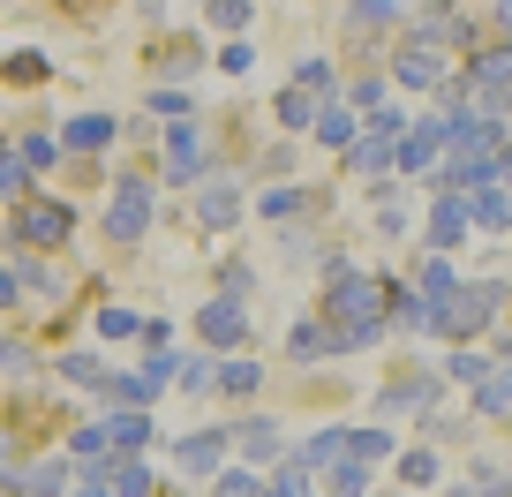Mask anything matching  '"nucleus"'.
Here are the masks:
<instances>
[{
	"mask_svg": "<svg viewBox=\"0 0 512 497\" xmlns=\"http://www.w3.org/2000/svg\"><path fill=\"white\" fill-rule=\"evenodd\" d=\"M324 324L339 332V347H369V339H384V279H369V272H332Z\"/></svg>",
	"mask_w": 512,
	"mask_h": 497,
	"instance_id": "nucleus-1",
	"label": "nucleus"
},
{
	"mask_svg": "<svg viewBox=\"0 0 512 497\" xmlns=\"http://www.w3.org/2000/svg\"><path fill=\"white\" fill-rule=\"evenodd\" d=\"M497 309H505V287H497V279H482V287H452L445 302H430V332H437V339H460V347H467V339H475Z\"/></svg>",
	"mask_w": 512,
	"mask_h": 497,
	"instance_id": "nucleus-2",
	"label": "nucleus"
},
{
	"mask_svg": "<svg viewBox=\"0 0 512 497\" xmlns=\"http://www.w3.org/2000/svg\"><path fill=\"white\" fill-rule=\"evenodd\" d=\"M68 234H76V204L68 196H23L16 204V219H8V241L16 249H68Z\"/></svg>",
	"mask_w": 512,
	"mask_h": 497,
	"instance_id": "nucleus-3",
	"label": "nucleus"
},
{
	"mask_svg": "<svg viewBox=\"0 0 512 497\" xmlns=\"http://www.w3.org/2000/svg\"><path fill=\"white\" fill-rule=\"evenodd\" d=\"M189 189H196V226H211V234H226V226L241 219V204H249L234 174H196Z\"/></svg>",
	"mask_w": 512,
	"mask_h": 497,
	"instance_id": "nucleus-4",
	"label": "nucleus"
},
{
	"mask_svg": "<svg viewBox=\"0 0 512 497\" xmlns=\"http://www.w3.org/2000/svg\"><path fill=\"white\" fill-rule=\"evenodd\" d=\"M144 226H151V189L144 181H113V204H106V234L121 241H144Z\"/></svg>",
	"mask_w": 512,
	"mask_h": 497,
	"instance_id": "nucleus-5",
	"label": "nucleus"
},
{
	"mask_svg": "<svg viewBox=\"0 0 512 497\" xmlns=\"http://www.w3.org/2000/svg\"><path fill=\"white\" fill-rule=\"evenodd\" d=\"M196 339H204V347H249V309L241 302H226V294H211L204 309H196Z\"/></svg>",
	"mask_w": 512,
	"mask_h": 497,
	"instance_id": "nucleus-6",
	"label": "nucleus"
},
{
	"mask_svg": "<svg viewBox=\"0 0 512 497\" xmlns=\"http://www.w3.org/2000/svg\"><path fill=\"white\" fill-rule=\"evenodd\" d=\"M392 76H400L407 91H445V46H430V38L407 31V46H400V61H392Z\"/></svg>",
	"mask_w": 512,
	"mask_h": 497,
	"instance_id": "nucleus-7",
	"label": "nucleus"
},
{
	"mask_svg": "<svg viewBox=\"0 0 512 497\" xmlns=\"http://www.w3.org/2000/svg\"><path fill=\"white\" fill-rule=\"evenodd\" d=\"M226 445H241V460H249V467H264V460H287V437H279V422H272V415H249V422H234V430H226Z\"/></svg>",
	"mask_w": 512,
	"mask_h": 497,
	"instance_id": "nucleus-8",
	"label": "nucleus"
},
{
	"mask_svg": "<svg viewBox=\"0 0 512 497\" xmlns=\"http://www.w3.org/2000/svg\"><path fill=\"white\" fill-rule=\"evenodd\" d=\"M445 144H452V121H437V113H430V121H422L415 136H400V151H392V166H407V174H422V166H437V159H445Z\"/></svg>",
	"mask_w": 512,
	"mask_h": 497,
	"instance_id": "nucleus-9",
	"label": "nucleus"
},
{
	"mask_svg": "<svg viewBox=\"0 0 512 497\" xmlns=\"http://www.w3.org/2000/svg\"><path fill=\"white\" fill-rule=\"evenodd\" d=\"M196 174H204V136H196V121L181 113V129H166V181L189 189Z\"/></svg>",
	"mask_w": 512,
	"mask_h": 497,
	"instance_id": "nucleus-10",
	"label": "nucleus"
},
{
	"mask_svg": "<svg viewBox=\"0 0 512 497\" xmlns=\"http://www.w3.org/2000/svg\"><path fill=\"white\" fill-rule=\"evenodd\" d=\"M467 241V204H460V189H437V204H430V257H445V249H460Z\"/></svg>",
	"mask_w": 512,
	"mask_h": 497,
	"instance_id": "nucleus-11",
	"label": "nucleus"
},
{
	"mask_svg": "<svg viewBox=\"0 0 512 497\" xmlns=\"http://www.w3.org/2000/svg\"><path fill=\"white\" fill-rule=\"evenodd\" d=\"M174 460H181V475L211 482V475H219V460H226V430H196V437H181Z\"/></svg>",
	"mask_w": 512,
	"mask_h": 497,
	"instance_id": "nucleus-12",
	"label": "nucleus"
},
{
	"mask_svg": "<svg viewBox=\"0 0 512 497\" xmlns=\"http://www.w3.org/2000/svg\"><path fill=\"white\" fill-rule=\"evenodd\" d=\"M287 354H294V362H324V354H347V347H339V332L324 317H302L287 332Z\"/></svg>",
	"mask_w": 512,
	"mask_h": 497,
	"instance_id": "nucleus-13",
	"label": "nucleus"
},
{
	"mask_svg": "<svg viewBox=\"0 0 512 497\" xmlns=\"http://www.w3.org/2000/svg\"><path fill=\"white\" fill-rule=\"evenodd\" d=\"M256 385H264V369H256L249 354H226V362H211V392H226V400H249Z\"/></svg>",
	"mask_w": 512,
	"mask_h": 497,
	"instance_id": "nucleus-14",
	"label": "nucleus"
},
{
	"mask_svg": "<svg viewBox=\"0 0 512 497\" xmlns=\"http://www.w3.org/2000/svg\"><path fill=\"white\" fill-rule=\"evenodd\" d=\"M309 136H317V144H332V151H347L354 136H362V129H354V106L324 98V106H317V121H309Z\"/></svg>",
	"mask_w": 512,
	"mask_h": 497,
	"instance_id": "nucleus-15",
	"label": "nucleus"
},
{
	"mask_svg": "<svg viewBox=\"0 0 512 497\" xmlns=\"http://www.w3.org/2000/svg\"><path fill=\"white\" fill-rule=\"evenodd\" d=\"M415 38H430V46H467V16L452 8V0H437L430 16L415 23Z\"/></svg>",
	"mask_w": 512,
	"mask_h": 497,
	"instance_id": "nucleus-16",
	"label": "nucleus"
},
{
	"mask_svg": "<svg viewBox=\"0 0 512 497\" xmlns=\"http://www.w3.org/2000/svg\"><path fill=\"white\" fill-rule=\"evenodd\" d=\"M113 136H121L113 113H76V121H68V151H106Z\"/></svg>",
	"mask_w": 512,
	"mask_h": 497,
	"instance_id": "nucleus-17",
	"label": "nucleus"
},
{
	"mask_svg": "<svg viewBox=\"0 0 512 497\" xmlns=\"http://www.w3.org/2000/svg\"><path fill=\"white\" fill-rule=\"evenodd\" d=\"M106 445L113 452H144L151 445V415H144V407H121V415L106 422Z\"/></svg>",
	"mask_w": 512,
	"mask_h": 497,
	"instance_id": "nucleus-18",
	"label": "nucleus"
},
{
	"mask_svg": "<svg viewBox=\"0 0 512 497\" xmlns=\"http://www.w3.org/2000/svg\"><path fill=\"white\" fill-rule=\"evenodd\" d=\"M467 83H490V91H512V46H482L467 61Z\"/></svg>",
	"mask_w": 512,
	"mask_h": 497,
	"instance_id": "nucleus-19",
	"label": "nucleus"
},
{
	"mask_svg": "<svg viewBox=\"0 0 512 497\" xmlns=\"http://www.w3.org/2000/svg\"><path fill=\"white\" fill-rule=\"evenodd\" d=\"M106 490H113V497H151V467H144V460H128V452H121V460L106 467Z\"/></svg>",
	"mask_w": 512,
	"mask_h": 497,
	"instance_id": "nucleus-20",
	"label": "nucleus"
},
{
	"mask_svg": "<svg viewBox=\"0 0 512 497\" xmlns=\"http://www.w3.org/2000/svg\"><path fill=\"white\" fill-rule=\"evenodd\" d=\"M317 490V467H302V460H279V475L264 482V497H309Z\"/></svg>",
	"mask_w": 512,
	"mask_h": 497,
	"instance_id": "nucleus-21",
	"label": "nucleus"
},
{
	"mask_svg": "<svg viewBox=\"0 0 512 497\" xmlns=\"http://www.w3.org/2000/svg\"><path fill=\"white\" fill-rule=\"evenodd\" d=\"M294 460H302V467H339V460H347V430H317Z\"/></svg>",
	"mask_w": 512,
	"mask_h": 497,
	"instance_id": "nucleus-22",
	"label": "nucleus"
},
{
	"mask_svg": "<svg viewBox=\"0 0 512 497\" xmlns=\"http://www.w3.org/2000/svg\"><path fill=\"white\" fill-rule=\"evenodd\" d=\"M452 287H460V279H452V264H445V257H422V272H415V294H422V302H445Z\"/></svg>",
	"mask_w": 512,
	"mask_h": 497,
	"instance_id": "nucleus-23",
	"label": "nucleus"
},
{
	"mask_svg": "<svg viewBox=\"0 0 512 497\" xmlns=\"http://www.w3.org/2000/svg\"><path fill=\"white\" fill-rule=\"evenodd\" d=\"M475 407H482V415H512V377L497 362H490V377L475 385Z\"/></svg>",
	"mask_w": 512,
	"mask_h": 497,
	"instance_id": "nucleus-24",
	"label": "nucleus"
},
{
	"mask_svg": "<svg viewBox=\"0 0 512 497\" xmlns=\"http://www.w3.org/2000/svg\"><path fill=\"white\" fill-rule=\"evenodd\" d=\"M211 497H264V475H256V467H219V475H211Z\"/></svg>",
	"mask_w": 512,
	"mask_h": 497,
	"instance_id": "nucleus-25",
	"label": "nucleus"
},
{
	"mask_svg": "<svg viewBox=\"0 0 512 497\" xmlns=\"http://www.w3.org/2000/svg\"><path fill=\"white\" fill-rule=\"evenodd\" d=\"M317 106H324V98H309V91H279V121H287L294 136H309V121H317Z\"/></svg>",
	"mask_w": 512,
	"mask_h": 497,
	"instance_id": "nucleus-26",
	"label": "nucleus"
},
{
	"mask_svg": "<svg viewBox=\"0 0 512 497\" xmlns=\"http://www.w3.org/2000/svg\"><path fill=\"white\" fill-rule=\"evenodd\" d=\"M392 151H400V144H384V136H354V144H347V166H362V174H369V166H392Z\"/></svg>",
	"mask_w": 512,
	"mask_h": 497,
	"instance_id": "nucleus-27",
	"label": "nucleus"
},
{
	"mask_svg": "<svg viewBox=\"0 0 512 497\" xmlns=\"http://www.w3.org/2000/svg\"><path fill=\"white\" fill-rule=\"evenodd\" d=\"M68 452H76L83 467H98V460H106V422H83V430H68Z\"/></svg>",
	"mask_w": 512,
	"mask_h": 497,
	"instance_id": "nucleus-28",
	"label": "nucleus"
},
{
	"mask_svg": "<svg viewBox=\"0 0 512 497\" xmlns=\"http://www.w3.org/2000/svg\"><path fill=\"white\" fill-rule=\"evenodd\" d=\"M324 497H369V467H362V460H339V467H332V490H324Z\"/></svg>",
	"mask_w": 512,
	"mask_h": 497,
	"instance_id": "nucleus-29",
	"label": "nucleus"
},
{
	"mask_svg": "<svg viewBox=\"0 0 512 497\" xmlns=\"http://www.w3.org/2000/svg\"><path fill=\"white\" fill-rule=\"evenodd\" d=\"M445 377H452V385H467V392H475L482 377H490V362H482L475 347H460V354H452V362H445Z\"/></svg>",
	"mask_w": 512,
	"mask_h": 497,
	"instance_id": "nucleus-30",
	"label": "nucleus"
},
{
	"mask_svg": "<svg viewBox=\"0 0 512 497\" xmlns=\"http://www.w3.org/2000/svg\"><path fill=\"white\" fill-rule=\"evenodd\" d=\"M174 385L181 392H211V362L204 354H174Z\"/></svg>",
	"mask_w": 512,
	"mask_h": 497,
	"instance_id": "nucleus-31",
	"label": "nucleus"
},
{
	"mask_svg": "<svg viewBox=\"0 0 512 497\" xmlns=\"http://www.w3.org/2000/svg\"><path fill=\"white\" fill-rule=\"evenodd\" d=\"M302 211V181H279V189H264V219H294Z\"/></svg>",
	"mask_w": 512,
	"mask_h": 497,
	"instance_id": "nucleus-32",
	"label": "nucleus"
},
{
	"mask_svg": "<svg viewBox=\"0 0 512 497\" xmlns=\"http://www.w3.org/2000/svg\"><path fill=\"white\" fill-rule=\"evenodd\" d=\"M294 91H309V98H332V61H302V68H294Z\"/></svg>",
	"mask_w": 512,
	"mask_h": 497,
	"instance_id": "nucleus-33",
	"label": "nucleus"
},
{
	"mask_svg": "<svg viewBox=\"0 0 512 497\" xmlns=\"http://www.w3.org/2000/svg\"><path fill=\"white\" fill-rule=\"evenodd\" d=\"M400 475L415 482V490H430V482H437V452H430V445H422V452H400Z\"/></svg>",
	"mask_w": 512,
	"mask_h": 497,
	"instance_id": "nucleus-34",
	"label": "nucleus"
},
{
	"mask_svg": "<svg viewBox=\"0 0 512 497\" xmlns=\"http://www.w3.org/2000/svg\"><path fill=\"white\" fill-rule=\"evenodd\" d=\"M347 16H354V23H369V31H384V23L400 16V0H347Z\"/></svg>",
	"mask_w": 512,
	"mask_h": 497,
	"instance_id": "nucleus-35",
	"label": "nucleus"
},
{
	"mask_svg": "<svg viewBox=\"0 0 512 497\" xmlns=\"http://www.w3.org/2000/svg\"><path fill=\"white\" fill-rule=\"evenodd\" d=\"M53 369H61L68 385H98V377H106V369H98V354H61Z\"/></svg>",
	"mask_w": 512,
	"mask_h": 497,
	"instance_id": "nucleus-36",
	"label": "nucleus"
},
{
	"mask_svg": "<svg viewBox=\"0 0 512 497\" xmlns=\"http://www.w3.org/2000/svg\"><path fill=\"white\" fill-rule=\"evenodd\" d=\"M98 332H106V339H136L144 317H136V309H98Z\"/></svg>",
	"mask_w": 512,
	"mask_h": 497,
	"instance_id": "nucleus-37",
	"label": "nucleus"
},
{
	"mask_svg": "<svg viewBox=\"0 0 512 497\" xmlns=\"http://www.w3.org/2000/svg\"><path fill=\"white\" fill-rule=\"evenodd\" d=\"M204 16L219 23V31H241V23H249V0H204Z\"/></svg>",
	"mask_w": 512,
	"mask_h": 497,
	"instance_id": "nucleus-38",
	"label": "nucleus"
},
{
	"mask_svg": "<svg viewBox=\"0 0 512 497\" xmlns=\"http://www.w3.org/2000/svg\"><path fill=\"white\" fill-rule=\"evenodd\" d=\"M31 189V166L23 159H8V151H0V196H23Z\"/></svg>",
	"mask_w": 512,
	"mask_h": 497,
	"instance_id": "nucleus-39",
	"label": "nucleus"
},
{
	"mask_svg": "<svg viewBox=\"0 0 512 497\" xmlns=\"http://www.w3.org/2000/svg\"><path fill=\"white\" fill-rule=\"evenodd\" d=\"M8 83H46V53H16V61H8Z\"/></svg>",
	"mask_w": 512,
	"mask_h": 497,
	"instance_id": "nucleus-40",
	"label": "nucleus"
},
{
	"mask_svg": "<svg viewBox=\"0 0 512 497\" xmlns=\"http://www.w3.org/2000/svg\"><path fill=\"white\" fill-rule=\"evenodd\" d=\"M249 287H256V279H249V264H219V294H226V302H241Z\"/></svg>",
	"mask_w": 512,
	"mask_h": 497,
	"instance_id": "nucleus-41",
	"label": "nucleus"
},
{
	"mask_svg": "<svg viewBox=\"0 0 512 497\" xmlns=\"http://www.w3.org/2000/svg\"><path fill=\"white\" fill-rule=\"evenodd\" d=\"M53 151H61L53 136H23V151H16V159H23V166H53Z\"/></svg>",
	"mask_w": 512,
	"mask_h": 497,
	"instance_id": "nucleus-42",
	"label": "nucleus"
},
{
	"mask_svg": "<svg viewBox=\"0 0 512 497\" xmlns=\"http://www.w3.org/2000/svg\"><path fill=\"white\" fill-rule=\"evenodd\" d=\"M219 68H226V76H249V68H256V46H241V38H234V46L219 53Z\"/></svg>",
	"mask_w": 512,
	"mask_h": 497,
	"instance_id": "nucleus-43",
	"label": "nucleus"
},
{
	"mask_svg": "<svg viewBox=\"0 0 512 497\" xmlns=\"http://www.w3.org/2000/svg\"><path fill=\"white\" fill-rule=\"evenodd\" d=\"M0 369H31V347H23V339H0Z\"/></svg>",
	"mask_w": 512,
	"mask_h": 497,
	"instance_id": "nucleus-44",
	"label": "nucleus"
},
{
	"mask_svg": "<svg viewBox=\"0 0 512 497\" xmlns=\"http://www.w3.org/2000/svg\"><path fill=\"white\" fill-rule=\"evenodd\" d=\"M16 294H23V279H16V272H8V264H0V309L16 302Z\"/></svg>",
	"mask_w": 512,
	"mask_h": 497,
	"instance_id": "nucleus-45",
	"label": "nucleus"
},
{
	"mask_svg": "<svg viewBox=\"0 0 512 497\" xmlns=\"http://www.w3.org/2000/svg\"><path fill=\"white\" fill-rule=\"evenodd\" d=\"M68 497H113V490H106V475H91L83 490H68Z\"/></svg>",
	"mask_w": 512,
	"mask_h": 497,
	"instance_id": "nucleus-46",
	"label": "nucleus"
},
{
	"mask_svg": "<svg viewBox=\"0 0 512 497\" xmlns=\"http://www.w3.org/2000/svg\"><path fill=\"white\" fill-rule=\"evenodd\" d=\"M490 362H497V369H505V377H512V339H505V347H497V354H490Z\"/></svg>",
	"mask_w": 512,
	"mask_h": 497,
	"instance_id": "nucleus-47",
	"label": "nucleus"
},
{
	"mask_svg": "<svg viewBox=\"0 0 512 497\" xmlns=\"http://www.w3.org/2000/svg\"><path fill=\"white\" fill-rule=\"evenodd\" d=\"M497 23H505V31H512V0H497Z\"/></svg>",
	"mask_w": 512,
	"mask_h": 497,
	"instance_id": "nucleus-48",
	"label": "nucleus"
},
{
	"mask_svg": "<svg viewBox=\"0 0 512 497\" xmlns=\"http://www.w3.org/2000/svg\"><path fill=\"white\" fill-rule=\"evenodd\" d=\"M0 467H8V437H0Z\"/></svg>",
	"mask_w": 512,
	"mask_h": 497,
	"instance_id": "nucleus-49",
	"label": "nucleus"
},
{
	"mask_svg": "<svg viewBox=\"0 0 512 497\" xmlns=\"http://www.w3.org/2000/svg\"><path fill=\"white\" fill-rule=\"evenodd\" d=\"M0 497H8V482H0Z\"/></svg>",
	"mask_w": 512,
	"mask_h": 497,
	"instance_id": "nucleus-50",
	"label": "nucleus"
},
{
	"mask_svg": "<svg viewBox=\"0 0 512 497\" xmlns=\"http://www.w3.org/2000/svg\"><path fill=\"white\" fill-rule=\"evenodd\" d=\"M505 475H512V467H505Z\"/></svg>",
	"mask_w": 512,
	"mask_h": 497,
	"instance_id": "nucleus-51",
	"label": "nucleus"
}]
</instances>
